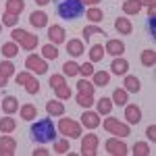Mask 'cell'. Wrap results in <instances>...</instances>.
Here are the masks:
<instances>
[{
  "mask_svg": "<svg viewBox=\"0 0 156 156\" xmlns=\"http://www.w3.org/2000/svg\"><path fill=\"white\" fill-rule=\"evenodd\" d=\"M31 140L36 142V144H46V142H54L56 140V127H54V123L50 117L46 119H40L34 123V127H31Z\"/></svg>",
  "mask_w": 156,
  "mask_h": 156,
  "instance_id": "6da1fadb",
  "label": "cell"
},
{
  "mask_svg": "<svg viewBox=\"0 0 156 156\" xmlns=\"http://www.w3.org/2000/svg\"><path fill=\"white\" fill-rule=\"evenodd\" d=\"M56 15L60 19H77L83 15V2L81 0H58L56 2Z\"/></svg>",
  "mask_w": 156,
  "mask_h": 156,
  "instance_id": "7a4b0ae2",
  "label": "cell"
},
{
  "mask_svg": "<svg viewBox=\"0 0 156 156\" xmlns=\"http://www.w3.org/2000/svg\"><path fill=\"white\" fill-rule=\"evenodd\" d=\"M11 40L17 42L23 50H36L37 48V36L36 34L25 31V29H12L11 31Z\"/></svg>",
  "mask_w": 156,
  "mask_h": 156,
  "instance_id": "3957f363",
  "label": "cell"
},
{
  "mask_svg": "<svg viewBox=\"0 0 156 156\" xmlns=\"http://www.w3.org/2000/svg\"><path fill=\"white\" fill-rule=\"evenodd\" d=\"M58 131L65 137H69V140H77V137H81V123H77V121H73V119H60Z\"/></svg>",
  "mask_w": 156,
  "mask_h": 156,
  "instance_id": "277c9868",
  "label": "cell"
},
{
  "mask_svg": "<svg viewBox=\"0 0 156 156\" xmlns=\"http://www.w3.org/2000/svg\"><path fill=\"white\" fill-rule=\"evenodd\" d=\"M104 129L108 133H112V135H117V137H127L129 133H131V127L127 125V123H121L117 121L115 117H106L104 119Z\"/></svg>",
  "mask_w": 156,
  "mask_h": 156,
  "instance_id": "5b68a950",
  "label": "cell"
},
{
  "mask_svg": "<svg viewBox=\"0 0 156 156\" xmlns=\"http://www.w3.org/2000/svg\"><path fill=\"white\" fill-rule=\"evenodd\" d=\"M25 67H27V71L36 73V75L48 73V62H46V58H42V56H37V54H29V56L25 58Z\"/></svg>",
  "mask_w": 156,
  "mask_h": 156,
  "instance_id": "8992f818",
  "label": "cell"
},
{
  "mask_svg": "<svg viewBox=\"0 0 156 156\" xmlns=\"http://www.w3.org/2000/svg\"><path fill=\"white\" fill-rule=\"evenodd\" d=\"M100 140H98L96 133H85L83 140H81V154L83 156H96Z\"/></svg>",
  "mask_w": 156,
  "mask_h": 156,
  "instance_id": "52a82bcc",
  "label": "cell"
},
{
  "mask_svg": "<svg viewBox=\"0 0 156 156\" xmlns=\"http://www.w3.org/2000/svg\"><path fill=\"white\" fill-rule=\"evenodd\" d=\"M104 148H106V152H108L110 156H125V154H129V148H127V144H125V142H121V140H117V137H110V140H106Z\"/></svg>",
  "mask_w": 156,
  "mask_h": 156,
  "instance_id": "ba28073f",
  "label": "cell"
},
{
  "mask_svg": "<svg viewBox=\"0 0 156 156\" xmlns=\"http://www.w3.org/2000/svg\"><path fill=\"white\" fill-rule=\"evenodd\" d=\"M15 152H17V140L9 133H4L0 137V156H12Z\"/></svg>",
  "mask_w": 156,
  "mask_h": 156,
  "instance_id": "9c48e42d",
  "label": "cell"
},
{
  "mask_svg": "<svg viewBox=\"0 0 156 156\" xmlns=\"http://www.w3.org/2000/svg\"><path fill=\"white\" fill-rule=\"evenodd\" d=\"M125 121L127 125H137L142 121V108L137 104H125Z\"/></svg>",
  "mask_w": 156,
  "mask_h": 156,
  "instance_id": "30bf717a",
  "label": "cell"
},
{
  "mask_svg": "<svg viewBox=\"0 0 156 156\" xmlns=\"http://www.w3.org/2000/svg\"><path fill=\"white\" fill-rule=\"evenodd\" d=\"M48 40H50V44L58 46V44H62V42H67V31H65L60 25H50V29H48Z\"/></svg>",
  "mask_w": 156,
  "mask_h": 156,
  "instance_id": "8fae6325",
  "label": "cell"
},
{
  "mask_svg": "<svg viewBox=\"0 0 156 156\" xmlns=\"http://www.w3.org/2000/svg\"><path fill=\"white\" fill-rule=\"evenodd\" d=\"M29 23H31V27H36V29H42V27L48 25V15L44 11H34L29 15Z\"/></svg>",
  "mask_w": 156,
  "mask_h": 156,
  "instance_id": "7c38bea8",
  "label": "cell"
},
{
  "mask_svg": "<svg viewBox=\"0 0 156 156\" xmlns=\"http://www.w3.org/2000/svg\"><path fill=\"white\" fill-rule=\"evenodd\" d=\"M104 52H108L110 56H121L125 52V44L121 40H108L104 44Z\"/></svg>",
  "mask_w": 156,
  "mask_h": 156,
  "instance_id": "4fadbf2b",
  "label": "cell"
},
{
  "mask_svg": "<svg viewBox=\"0 0 156 156\" xmlns=\"http://www.w3.org/2000/svg\"><path fill=\"white\" fill-rule=\"evenodd\" d=\"M81 125L85 129H96L100 125V115L98 112H92V110H85L83 117H81Z\"/></svg>",
  "mask_w": 156,
  "mask_h": 156,
  "instance_id": "5bb4252c",
  "label": "cell"
},
{
  "mask_svg": "<svg viewBox=\"0 0 156 156\" xmlns=\"http://www.w3.org/2000/svg\"><path fill=\"white\" fill-rule=\"evenodd\" d=\"M129 71V62L125 58H121V56H115V60L110 62V73H115V75H127Z\"/></svg>",
  "mask_w": 156,
  "mask_h": 156,
  "instance_id": "9a60e30c",
  "label": "cell"
},
{
  "mask_svg": "<svg viewBox=\"0 0 156 156\" xmlns=\"http://www.w3.org/2000/svg\"><path fill=\"white\" fill-rule=\"evenodd\" d=\"M46 112H48V117H62L65 115V104L60 102L58 98L50 100V102H46Z\"/></svg>",
  "mask_w": 156,
  "mask_h": 156,
  "instance_id": "2e32d148",
  "label": "cell"
},
{
  "mask_svg": "<svg viewBox=\"0 0 156 156\" xmlns=\"http://www.w3.org/2000/svg\"><path fill=\"white\" fill-rule=\"evenodd\" d=\"M0 106H2V110H4L6 115H15L17 108H19V100L15 96H6V98L0 100Z\"/></svg>",
  "mask_w": 156,
  "mask_h": 156,
  "instance_id": "e0dca14e",
  "label": "cell"
},
{
  "mask_svg": "<svg viewBox=\"0 0 156 156\" xmlns=\"http://www.w3.org/2000/svg\"><path fill=\"white\" fill-rule=\"evenodd\" d=\"M123 90H125L127 94H137V92H140V79H137L135 75H125Z\"/></svg>",
  "mask_w": 156,
  "mask_h": 156,
  "instance_id": "ac0fdd59",
  "label": "cell"
},
{
  "mask_svg": "<svg viewBox=\"0 0 156 156\" xmlns=\"http://www.w3.org/2000/svg\"><path fill=\"white\" fill-rule=\"evenodd\" d=\"M115 29H117V34L129 36V34L133 31V25H131V21H129L127 17H119V19L115 21Z\"/></svg>",
  "mask_w": 156,
  "mask_h": 156,
  "instance_id": "d6986e66",
  "label": "cell"
},
{
  "mask_svg": "<svg viewBox=\"0 0 156 156\" xmlns=\"http://www.w3.org/2000/svg\"><path fill=\"white\" fill-rule=\"evenodd\" d=\"M83 50H85V44L81 42V40H69L67 42V52L71 54V56H81L83 54Z\"/></svg>",
  "mask_w": 156,
  "mask_h": 156,
  "instance_id": "ffe728a7",
  "label": "cell"
},
{
  "mask_svg": "<svg viewBox=\"0 0 156 156\" xmlns=\"http://www.w3.org/2000/svg\"><path fill=\"white\" fill-rule=\"evenodd\" d=\"M140 60H142V65H144L146 69H152V67L156 65V50H152V48L144 50L142 56H140Z\"/></svg>",
  "mask_w": 156,
  "mask_h": 156,
  "instance_id": "44dd1931",
  "label": "cell"
},
{
  "mask_svg": "<svg viewBox=\"0 0 156 156\" xmlns=\"http://www.w3.org/2000/svg\"><path fill=\"white\" fill-rule=\"evenodd\" d=\"M19 115L23 121H34L37 117V108L34 104H23V106H19Z\"/></svg>",
  "mask_w": 156,
  "mask_h": 156,
  "instance_id": "7402d4cb",
  "label": "cell"
},
{
  "mask_svg": "<svg viewBox=\"0 0 156 156\" xmlns=\"http://www.w3.org/2000/svg\"><path fill=\"white\" fill-rule=\"evenodd\" d=\"M23 11H25V0H6V12L19 17Z\"/></svg>",
  "mask_w": 156,
  "mask_h": 156,
  "instance_id": "603a6c76",
  "label": "cell"
},
{
  "mask_svg": "<svg viewBox=\"0 0 156 156\" xmlns=\"http://www.w3.org/2000/svg\"><path fill=\"white\" fill-rule=\"evenodd\" d=\"M112 106H115V104H112V100H110V98H100V100L96 102L98 115H104V117L112 112Z\"/></svg>",
  "mask_w": 156,
  "mask_h": 156,
  "instance_id": "cb8c5ba5",
  "label": "cell"
},
{
  "mask_svg": "<svg viewBox=\"0 0 156 156\" xmlns=\"http://www.w3.org/2000/svg\"><path fill=\"white\" fill-rule=\"evenodd\" d=\"M15 129H17V121L12 119L11 115L0 119V133H12Z\"/></svg>",
  "mask_w": 156,
  "mask_h": 156,
  "instance_id": "d4e9b609",
  "label": "cell"
},
{
  "mask_svg": "<svg viewBox=\"0 0 156 156\" xmlns=\"http://www.w3.org/2000/svg\"><path fill=\"white\" fill-rule=\"evenodd\" d=\"M127 98H129V94L123 90V87H117L115 92H112V104H117V106H125L127 104Z\"/></svg>",
  "mask_w": 156,
  "mask_h": 156,
  "instance_id": "484cf974",
  "label": "cell"
},
{
  "mask_svg": "<svg viewBox=\"0 0 156 156\" xmlns=\"http://www.w3.org/2000/svg\"><path fill=\"white\" fill-rule=\"evenodd\" d=\"M104 46L102 44H94L92 48H90V62H100V60L104 58Z\"/></svg>",
  "mask_w": 156,
  "mask_h": 156,
  "instance_id": "4316f807",
  "label": "cell"
},
{
  "mask_svg": "<svg viewBox=\"0 0 156 156\" xmlns=\"http://www.w3.org/2000/svg\"><path fill=\"white\" fill-rule=\"evenodd\" d=\"M140 11H142L140 0H125V2H123V12H125V15H137Z\"/></svg>",
  "mask_w": 156,
  "mask_h": 156,
  "instance_id": "83f0119b",
  "label": "cell"
},
{
  "mask_svg": "<svg viewBox=\"0 0 156 156\" xmlns=\"http://www.w3.org/2000/svg\"><path fill=\"white\" fill-rule=\"evenodd\" d=\"M42 58H46V60H56L58 58V48L54 46V44H46L44 48H42Z\"/></svg>",
  "mask_w": 156,
  "mask_h": 156,
  "instance_id": "f1b7e54d",
  "label": "cell"
},
{
  "mask_svg": "<svg viewBox=\"0 0 156 156\" xmlns=\"http://www.w3.org/2000/svg\"><path fill=\"white\" fill-rule=\"evenodd\" d=\"M85 17H87V21H92V23H100V21L104 19V12L100 11L98 6H90V9L85 11Z\"/></svg>",
  "mask_w": 156,
  "mask_h": 156,
  "instance_id": "f546056e",
  "label": "cell"
},
{
  "mask_svg": "<svg viewBox=\"0 0 156 156\" xmlns=\"http://www.w3.org/2000/svg\"><path fill=\"white\" fill-rule=\"evenodd\" d=\"M94 85H100V87H104V85H108V81H110V73L108 71H94Z\"/></svg>",
  "mask_w": 156,
  "mask_h": 156,
  "instance_id": "4dcf8cb0",
  "label": "cell"
},
{
  "mask_svg": "<svg viewBox=\"0 0 156 156\" xmlns=\"http://www.w3.org/2000/svg\"><path fill=\"white\" fill-rule=\"evenodd\" d=\"M6 58H12V56H17L19 54V44L17 42H6L4 46H2V50H0Z\"/></svg>",
  "mask_w": 156,
  "mask_h": 156,
  "instance_id": "1f68e13d",
  "label": "cell"
},
{
  "mask_svg": "<svg viewBox=\"0 0 156 156\" xmlns=\"http://www.w3.org/2000/svg\"><path fill=\"white\" fill-rule=\"evenodd\" d=\"M62 73H65L67 77H77V75H79V65H77L75 60H67V62L62 65Z\"/></svg>",
  "mask_w": 156,
  "mask_h": 156,
  "instance_id": "d6a6232c",
  "label": "cell"
},
{
  "mask_svg": "<svg viewBox=\"0 0 156 156\" xmlns=\"http://www.w3.org/2000/svg\"><path fill=\"white\" fill-rule=\"evenodd\" d=\"M77 92H79V94H87V96H94V87H96V85L94 83H90V81H85V79H79V81H77Z\"/></svg>",
  "mask_w": 156,
  "mask_h": 156,
  "instance_id": "836d02e7",
  "label": "cell"
},
{
  "mask_svg": "<svg viewBox=\"0 0 156 156\" xmlns=\"http://www.w3.org/2000/svg\"><path fill=\"white\" fill-rule=\"evenodd\" d=\"M69 150H71V144H69L67 137L65 140H54V152L56 154H69Z\"/></svg>",
  "mask_w": 156,
  "mask_h": 156,
  "instance_id": "e575fe53",
  "label": "cell"
},
{
  "mask_svg": "<svg viewBox=\"0 0 156 156\" xmlns=\"http://www.w3.org/2000/svg\"><path fill=\"white\" fill-rule=\"evenodd\" d=\"M83 44L85 42H90V37L94 36V34H100V36H104V31L100 29V27H94V25H87V27H83Z\"/></svg>",
  "mask_w": 156,
  "mask_h": 156,
  "instance_id": "d590c367",
  "label": "cell"
},
{
  "mask_svg": "<svg viewBox=\"0 0 156 156\" xmlns=\"http://www.w3.org/2000/svg\"><path fill=\"white\" fill-rule=\"evenodd\" d=\"M54 94H56L58 100H69V98H71V87H69L67 83H62V85H58V87L54 90Z\"/></svg>",
  "mask_w": 156,
  "mask_h": 156,
  "instance_id": "8d00e7d4",
  "label": "cell"
},
{
  "mask_svg": "<svg viewBox=\"0 0 156 156\" xmlns=\"http://www.w3.org/2000/svg\"><path fill=\"white\" fill-rule=\"evenodd\" d=\"M77 104L81 108H90V106H94V96H87V94H77Z\"/></svg>",
  "mask_w": 156,
  "mask_h": 156,
  "instance_id": "74e56055",
  "label": "cell"
},
{
  "mask_svg": "<svg viewBox=\"0 0 156 156\" xmlns=\"http://www.w3.org/2000/svg\"><path fill=\"white\" fill-rule=\"evenodd\" d=\"M133 156H150V146L144 142H137L133 146Z\"/></svg>",
  "mask_w": 156,
  "mask_h": 156,
  "instance_id": "f35d334b",
  "label": "cell"
},
{
  "mask_svg": "<svg viewBox=\"0 0 156 156\" xmlns=\"http://www.w3.org/2000/svg\"><path fill=\"white\" fill-rule=\"evenodd\" d=\"M0 73H2L4 77H12V75H15V65H12L11 60H2V62H0Z\"/></svg>",
  "mask_w": 156,
  "mask_h": 156,
  "instance_id": "ab89813d",
  "label": "cell"
},
{
  "mask_svg": "<svg viewBox=\"0 0 156 156\" xmlns=\"http://www.w3.org/2000/svg\"><path fill=\"white\" fill-rule=\"evenodd\" d=\"M23 87H25V92H27V94H37V92H40V81H37L36 77H31Z\"/></svg>",
  "mask_w": 156,
  "mask_h": 156,
  "instance_id": "60d3db41",
  "label": "cell"
},
{
  "mask_svg": "<svg viewBox=\"0 0 156 156\" xmlns=\"http://www.w3.org/2000/svg\"><path fill=\"white\" fill-rule=\"evenodd\" d=\"M17 21H19L17 15H11V12H4V15H2V25H6V27H15Z\"/></svg>",
  "mask_w": 156,
  "mask_h": 156,
  "instance_id": "b9f144b4",
  "label": "cell"
},
{
  "mask_svg": "<svg viewBox=\"0 0 156 156\" xmlns=\"http://www.w3.org/2000/svg\"><path fill=\"white\" fill-rule=\"evenodd\" d=\"M79 75H83V77L94 75V62H83V65H79Z\"/></svg>",
  "mask_w": 156,
  "mask_h": 156,
  "instance_id": "7bdbcfd3",
  "label": "cell"
},
{
  "mask_svg": "<svg viewBox=\"0 0 156 156\" xmlns=\"http://www.w3.org/2000/svg\"><path fill=\"white\" fill-rule=\"evenodd\" d=\"M50 87H52V90H56V87H58V85H62V83H67V79H65V75H52V77H50Z\"/></svg>",
  "mask_w": 156,
  "mask_h": 156,
  "instance_id": "ee69618b",
  "label": "cell"
},
{
  "mask_svg": "<svg viewBox=\"0 0 156 156\" xmlns=\"http://www.w3.org/2000/svg\"><path fill=\"white\" fill-rule=\"evenodd\" d=\"M31 77H34V75H31V71H23V73H17V79H15V81H17L19 85H25L29 79H31Z\"/></svg>",
  "mask_w": 156,
  "mask_h": 156,
  "instance_id": "f6af8a7d",
  "label": "cell"
},
{
  "mask_svg": "<svg viewBox=\"0 0 156 156\" xmlns=\"http://www.w3.org/2000/svg\"><path fill=\"white\" fill-rule=\"evenodd\" d=\"M146 135L150 137V142H156V125H150V127L146 129Z\"/></svg>",
  "mask_w": 156,
  "mask_h": 156,
  "instance_id": "bcb514c9",
  "label": "cell"
},
{
  "mask_svg": "<svg viewBox=\"0 0 156 156\" xmlns=\"http://www.w3.org/2000/svg\"><path fill=\"white\" fill-rule=\"evenodd\" d=\"M50 152L48 150H44V148H37V150H34V156H48Z\"/></svg>",
  "mask_w": 156,
  "mask_h": 156,
  "instance_id": "7dc6e473",
  "label": "cell"
},
{
  "mask_svg": "<svg viewBox=\"0 0 156 156\" xmlns=\"http://www.w3.org/2000/svg\"><path fill=\"white\" fill-rule=\"evenodd\" d=\"M140 4H142V6H154L156 0H140Z\"/></svg>",
  "mask_w": 156,
  "mask_h": 156,
  "instance_id": "c3c4849f",
  "label": "cell"
},
{
  "mask_svg": "<svg viewBox=\"0 0 156 156\" xmlns=\"http://www.w3.org/2000/svg\"><path fill=\"white\" fill-rule=\"evenodd\" d=\"M6 83H9V77H4V75L0 73V87H4Z\"/></svg>",
  "mask_w": 156,
  "mask_h": 156,
  "instance_id": "681fc988",
  "label": "cell"
},
{
  "mask_svg": "<svg viewBox=\"0 0 156 156\" xmlns=\"http://www.w3.org/2000/svg\"><path fill=\"white\" fill-rule=\"evenodd\" d=\"M81 2H83V4H90V6H96L100 0H81Z\"/></svg>",
  "mask_w": 156,
  "mask_h": 156,
  "instance_id": "f907efd6",
  "label": "cell"
},
{
  "mask_svg": "<svg viewBox=\"0 0 156 156\" xmlns=\"http://www.w3.org/2000/svg\"><path fill=\"white\" fill-rule=\"evenodd\" d=\"M156 15V9L154 6H148V17H154Z\"/></svg>",
  "mask_w": 156,
  "mask_h": 156,
  "instance_id": "816d5d0a",
  "label": "cell"
},
{
  "mask_svg": "<svg viewBox=\"0 0 156 156\" xmlns=\"http://www.w3.org/2000/svg\"><path fill=\"white\" fill-rule=\"evenodd\" d=\"M48 2H50V0H36V4H37V6H46Z\"/></svg>",
  "mask_w": 156,
  "mask_h": 156,
  "instance_id": "f5cc1de1",
  "label": "cell"
},
{
  "mask_svg": "<svg viewBox=\"0 0 156 156\" xmlns=\"http://www.w3.org/2000/svg\"><path fill=\"white\" fill-rule=\"evenodd\" d=\"M0 31H2V23H0Z\"/></svg>",
  "mask_w": 156,
  "mask_h": 156,
  "instance_id": "db71d44e",
  "label": "cell"
}]
</instances>
